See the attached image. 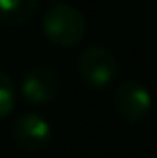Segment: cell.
I'll return each mask as SVG.
<instances>
[{
	"mask_svg": "<svg viewBox=\"0 0 157 158\" xmlns=\"http://www.w3.org/2000/svg\"><path fill=\"white\" fill-rule=\"evenodd\" d=\"M87 32V20L81 10L69 4H55L43 16V34L55 46H77Z\"/></svg>",
	"mask_w": 157,
	"mask_h": 158,
	"instance_id": "cell-1",
	"label": "cell"
},
{
	"mask_svg": "<svg viewBox=\"0 0 157 158\" xmlns=\"http://www.w3.org/2000/svg\"><path fill=\"white\" fill-rule=\"evenodd\" d=\"M16 104V90L14 82L6 72L0 70V118H6Z\"/></svg>",
	"mask_w": 157,
	"mask_h": 158,
	"instance_id": "cell-7",
	"label": "cell"
},
{
	"mask_svg": "<svg viewBox=\"0 0 157 158\" xmlns=\"http://www.w3.org/2000/svg\"><path fill=\"white\" fill-rule=\"evenodd\" d=\"M20 90H22L24 100L30 102V104H36V106L48 104L61 92L59 74L52 68H47V66H36V68L28 70L24 74Z\"/></svg>",
	"mask_w": 157,
	"mask_h": 158,
	"instance_id": "cell-5",
	"label": "cell"
},
{
	"mask_svg": "<svg viewBox=\"0 0 157 158\" xmlns=\"http://www.w3.org/2000/svg\"><path fill=\"white\" fill-rule=\"evenodd\" d=\"M40 8V0H0V24L8 28L30 22Z\"/></svg>",
	"mask_w": 157,
	"mask_h": 158,
	"instance_id": "cell-6",
	"label": "cell"
},
{
	"mask_svg": "<svg viewBox=\"0 0 157 158\" xmlns=\"http://www.w3.org/2000/svg\"><path fill=\"white\" fill-rule=\"evenodd\" d=\"M151 94L141 82L137 80H125L119 84V88L113 94V106L117 114L125 122L137 124L149 114L151 110Z\"/></svg>",
	"mask_w": 157,
	"mask_h": 158,
	"instance_id": "cell-3",
	"label": "cell"
},
{
	"mask_svg": "<svg viewBox=\"0 0 157 158\" xmlns=\"http://www.w3.org/2000/svg\"><path fill=\"white\" fill-rule=\"evenodd\" d=\"M77 72L87 88L105 90L117 78L119 66L111 50H107L101 44H91V46H85L78 54Z\"/></svg>",
	"mask_w": 157,
	"mask_h": 158,
	"instance_id": "cell-2",
	"label": "cell"
},
{
	"mask_svg": "<svg viewBox=\"0 0 157 158\" xmlns=\"http://www.w3.org/2000/svg\"><path fill=\"white\" fill-rule=\"evenodd\" d=\"M12 138L24 152H43L51 144V124L36 112H24L12 124Z\"/></svg>",
	"mask_w": 157,
	"mask_h": 158,
	"instance_id": "cell-4",
	"label": "cell"
}]
</instances>
